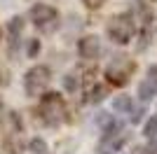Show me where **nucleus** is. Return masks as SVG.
<instances>
[{
    "label": "nucleus",
    "instance_id": "16",
    "mask_svg": "<svg viewBox=\"0 0 157 154\" xmlns=\"http://www.w3.org/2000/svg\"><path fill=\"white\" fill-rule=\"evenodd\" d=\"M7 122L14 126V133H21V128H24V124H21V117H19V112H10L7 115Z\"/></svg>",
    "mask_w": 157,
    "mask_h": 154
},
{
    "label": "nucleus",
    "instance_id": "7",
    "mask_svg": "<svg viewBox=\"0 0 157 154\" xmlns=\"http://www.w3.org/2000/svg\"><path fill=\"white\" fill-rule=\"evenodd\" d=\"M157 96V84L150 82V79H143V82L138 84V98L141 101H152Z\"/></svg>",
    "mask_w": 157,
    "mask_h": 154
},
{
    "label": "nucleus",
    "instance_id": "10",
    "mask_svg": "<svg viewBox=\"0 0 157 154\" xmlns=\"http://www.w3.org/2000/svg\"><path fill=\"white\" fill-rule=\"evenodd\" d=\"M21 31H24V19H21V16H12V19L7 21V33H10V38H12V40L19 38Z\"/></svg>",
    "mask_w": 157,
    "mask_h": 154
},
{
    "label": "nucleus",
    "instance_id": "11",
    "mask_svg": "<svg viewBox=\"0 0 157 154\" xmlns=\"http://www.w3.org/2000/svg\"><path fill=\"white\" fill-rule=\"evenodd\" d=\"M105 94H108V89H105L103 84H96V86L89 89V101H92V103H101L105 98Z\"/></svg>",
    "mask_w": 157,
    "mask_h": 154
},
{
    "label": "nucleus",
    "instance_id": "19",
    "mask_svg": "<svg viewBox=\"0 0 157 154\" xmlns=\"http://www.w3.org/2000/svg\"><path fill=\"white\" fill-rule=\"evenodd\" d=\"M143 154H157V140H150V142H148V147H145Z\"/></svg>",
    "mask_w": 157,
    "mask_h": 154
},
{
    "label": "nucleus",
    "instance_id": "20",
    "mask_svg": "<svg viewBox=\"0 0 157 154\" xmlns=\"http://www.w3.org/2000/svg\"><path fill=\"white\" fill-rule=\"evenodd\" d=\"M148 79L157 84V65H150V70H148Z\"/></svg>",
    "mask_w": 157,
    "mask_h": 154
},
{
    "label": "nucleus",
    "instance_id": "22",
    "mask_svg": "<svg viewBox=\"0 0 157 154\" xmlns=\"http://www.w3.org/2000/svg\"><path fill=\"white\" fill-rule=\"evenodd\" d=\"M0 108H2V101H0Z\"/></svg>",
    "mask_w": 157,
    "mask_h": 154
},
{
    "label": "nucleus",
    "instance_id": "4",
    "mask_svg": "<svg viewBox=\"0 0 157 154\" xmlns=\"http://www.w3.org/2000/svg\"><path fill=\"white\" fill-rule=\"evenodd\" d=\"M28 16H31V21L35 24V28H38L40 33H45V35H49V33H54L59 28V12H56L52 5H47V2H35V5L31 7Z\"/></svg>",
    "mask_w": 157,
    "mask_h": 154
},
{
    "label": "nucleus",
    "instance_id": "2",
    "mask_svg": "<svg viewBox=\"0 0 157 154\" xmlns=\"http://www.w3.org/2000/svg\"><path fill=\"white\" fill-rule=\"evenodd\" d=\"M108 38L115 45H129L134 33H136V24H134V14L131 12H120L108 19Z\"/></svg>",
    "mask_w": 157,
    "mask_h": 154
},
{
    "label": "nucleus",
    "instance_id": "17",
    "mask_svg": "<svg viewBox=\"0 0 157 154\" xmlns=\"http://www.w3.org/2000/svg\"><path fill=\"white\" fill-rule=\"evenodd\" d=\"M7 84H10V70L0 63V86H7Z\"/></svg>",
    "mask_w": 157,
    "mask_h": 154
},
{
    "label": "nucleus",
    "instance_id": "8",
    "mask_svg": "<svg viewBox=\"0 0 157 154\" xmlns=\"http://www.w3.org/2000/svg\"><path fill=\"white\" fill-rule=\"evenodd\" d=\"M5 152H10V154H24V142H21V138H19V133H12V135H7L5 138Z\"/></svg>",
    "mask_w": 157,
    "mask_h": 154
},
{
    "label": "nucleus",
    "instance_id": "18",
    "mask_svg": "<svg viewBox=\"0 0 157 154\" xmlns=\"http://www.w3.org/2000/svg\"><path fill=\"white\" fill-rule=\"evenodd\" d=\"M82 2H85V7H89V9H98L105 0H82Z\"/></svg>",
    "mask_w": 157,
    "mask_h": 154
},
{
    "label": "nucleus",
    "instance_id": "3",
    "mask_svg": "<svg viewBox=\"0 0 157 154\" xmlns=\"http://www.w3.org/2000/svg\"><path fill=\"white\" fill-rule=\"evenodd\" d=\"M134 72H136V61H131L127 54H115L105 68V79L113 86H124Z\"/></svg>",
    "mask_w": 157,
    "mask_h": 154
},
{
    "label": "nucleus",
    "instance_id": "12",
    "mask_svg": "<svg viewBox=\"0 0 157 154\" xmlns=\"http://www.w3.org/2000/svg\"><path fill=\"white\" fill-rule=\"evenodd\" d=\"M28 149H31L33 154H47V142L42 140V138H33V140L28 142Z\"/></svg>",
    "mask_w": 157,
    "mask_h": 154
},
{
    "label": "nucleus",
    "instance_id": "14",
    "mask_svg": "<svg viewBox=\"0 0 157 154\" xmlns=\"http://www.w3.org/2000/svg\"><path fill=\"white\" fill-rule=\"evenodd\" d=\"M63 86H66V91L68 94H75V91L80 89V79L75 75H66L63 77Z\"/></svg>",
    "mask_w": 157,
    "mask_h": 154
},
{
    "label": "nucleus",
    "instance_id": "9",
    "mask_svg": "<svg viewBox=\"0 0 157 154\" xmlns=\"http://www.w3.org/2000/svg\"><path fill=\"white\" fill-rule=\"evenodd\" d=\"M113 110H115V112H131V110H134L131 96H115L113 98Z\"/></svg>",
    "mask_w": 157,
    "mask_h": 154
},
{
    "label": "nucleus",
    "instance_id": "21",
    "mask_svg": "<svg viewBox=\"0 0 157 154\" xmlns=\"http://www.w3.org/2000/svg\"><path fill=\"white\" fill-rule=\"evenodd\" d=\"M143 115H145L143 110H136V112H134V117H131V124H138L141 119H143Z\"/></svg>",
    "mask_w": 157,
    "mask_h": 154
},
{
    "label": "nucleus",
    "instance_id": "5",
    "mask_svg": "<svg viewBox=\"0 0 157 154\" xmlns=\"http://www.w3.org/2000/svg\"><path fill=\"white\" fill-rule=\"evenodd\" d=\"M49 79H52V70L47 65H33L31 70L24 75V89H26V96L38 98L42 96L49 86Z\"/></svg>",
    "mask_w": 157,
    "mask_h": 154
},
{
    "label": "nucleus",
    "instance_id": "15",
    "mask_svg": "<svg viewBox=\"0 0 157 154\" xmlns=\"http://www.w3.org/2000/svg\"><path fill=\"white\" fill-rule=\"evenodd\" d=\"M40 49H42V45H40V40H38V38L28 40V47H26V54H28V58H38Z\"/></svg>",
    "mask_w": 157,
    "mask_h": 154
},
{
    "label": "nucleus",
    "instance_id": "6",
    "mask_svg": "<svg viewBox=\"0 0 157 154\" xmlns=\"http://www.w3.org/2000/svg\"><path fill=\"white\" fill-rule=\"evenodd\" d=\"M78 54H80V58H85V61H96L98 54H101V40H98L96 35H85V38H80Z\"/></svg>",
    "mask_w": 157,
    "mask_h": 154
},
{
    "label": "nucleus",
    "instance_id": "13",
    "mask_svg": "<svg viewBox=\"0 0 157 154\" xmlns=\"http://www.w3.org/2000/svg\"><path fill=\"white\" fill-rule=\"evenodd\" d=\"M143 133H145V138H148V140H155V135H157V117H150V119L145 122Z\"/></svg>",
    "mask_w": 157,
    "mask_h": 154
},
{
    "label": "nucleus",
    "instance_id": "1",
    "mask_svg": "<svg viewBox=\"0 0 157 154\" xmlns=\"http://www.w3.org/2000/svg\"><path fill=\"white\" fill-rule=\"evenodd\" d=\"M38 115L42 119V124L47 126H59L63 122V115H66V103L59 94L54 91H45L40 96V103H38Z\"/></svg>",
    "mask_w": 157,
    "mask_h": 154
}]
</instances>
